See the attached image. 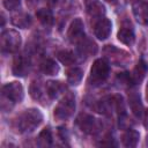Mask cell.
<instances>
[{"mask_svg": "<svg viewBox=\"0 0 148 148\" xmlns=\"http://www.w3.org/2000/svg\"><path fill=\"white\" fill-rule=\"evenodd\" d=\"M43 120V114L38 109L24 110L15 120V127L20 133H29L34 131Z\"/></svg>", "mask_w": 148, "mask_h": 148, "instance_id": "obj_1", "label": "cell"}, {"mask_svg": "<svg viewBox=\"0 0 148 148\" xmlns=\"http://www.w3.org/2000/svg\"><path fill=\"white\" fill-rule=\"evenodd\" d=\"M110 73V65L105 59H97L92 64L90 68L89 75V83L91 86H99L102 84L109 76Z\"/></svg>", "mask_w": 148, "mask_h": 148, "instance_id": "obj_2", "label": "cell"}, {"mask_svg": "<svg viewBox=\"0 0 148 148\" xmlns=\"http://www.w3.org/2000/svg\"><path fill=\"white\" fill-rule=\"evenodd\" d=\"M75 110V98L72 94H67L56 106L54 117L59 120L68 119Z\"/></svg>", "mask_w": 148, "mask_h": 148, "instance_id": "obj_3", "label": "cell"}, {"mask_svg": "<svg viewBox=\"0 0 148 148\" xmlns=\"http://www.w3.org/2000/svg\"><path fill=\"white\" fill-rule=\"evenodd\" d=\"M24 97V91H23V87L20 82H9L6 83L2 87V98L6 99L8 103L15 104V103H20Z\"/></svg>", "mask_w": 148, "mask_h": 148, "instance_id": "obj_4", "label": "cell"}, {"mask_svg": "<svg viewBox=\"0 0 148 148\" xmlns=\"http://www.w3.org/2000/svg\"><path fill=\"white\" fill-rule=\"evenodd\" d=\"M21 45V36L15 30H6L1 34V50L7 53L16 52Z\"/></svg>", "mask_w": 148, "mask_h": 148, "instance_id": "obj_5", "label": "cell"}, {"mask_svg": "<svg viewBox=\"0 0 148 148\" xmlns=\"http://www.w3.org/2000/svg\"><path fill=\"white\" fill-rule=\"evenodd\" d=\"M76 125L82 132L87 134H91V135L97 134L102 130L101 123L97 119H95L92 116L87 114V113H81L76 118Z\"/></svg>", "mask_w": 148, "mask_h": 148, "instance_id": "obj_6", "label": "cell"}, {"mask_svg": "<svg viewBox=\"0 0 148 148\" xmlns=\"http://www.w3.org/2000/svg\"><path fill=\"white\" fill-rule=\"evenodd\" d=\"M84 25L81 18L76 17L72 21L68 31H67V37L71 43H80L84 38Z\"/></svg>", "mask_w": 148, "mask_h": 148, "instance_id": "obj_7", "label": "cell"}, {"mask_svg": "<svg viewBox=\"0 0 148 148\" xmlns=\"http://www.w3.org/2000/svg\"><path fill=\"white\" fill-rule=\"evenodd\" d=\"M132 12L138 23L142 25L148 24V3L143 0H135L132 5Z\"/></svg>", "mask_w": 148, "mask_h": 148, "instance_id": "obj_8", "label": "cell"}, {"mask_svg": "<svg viewBox=\"0 0 148 148\" xmlns=\"http://www.w3.org/2000/svg\"><path fill=\"white\" fill-rule=\"evenodd\" d=\"M111 29H112V24H111V21L108 20V18H99L96 23H95V27H94V34L95 36L101 39V40H104L106 39L110 34H111Z\"/></svg>", "mask_w": 148, "mask_h": 148, "instance_id": "obj_9", "label": "cell"}, {"mask_svg": "<svg viewBox=\"0 0 148 148\" xmlns=\"http://www.w3.org/2000/svg\"><path fill=\"white\" fill-rule=\"evenodd\" d=\"M147 69H148V65H147V62H146L145 60H142V59L139 60L138 64H136V66H135L134 69H133L132 75H131L133 84H139V83L142 82V80H143L145 76H146Z\"/></svg>", "mask_w": 148, "mask_h": 148, "instance_id": "obj_10", "label": "cell"}, {"mask_svg": "<svg viewBox=\"0 0 148 148\" xmlns=\"http://www.w3.org/2000/svg\"><path fill=\"white\" fill-rule=\"evenodd\" d=\"M87 13L91 17H102L105 13V7L99 2V0H86Z\"/></svg>", "mask_w": 148, "mask_h": 148, "instance_id": "obj_11", "label": "cell"}, {"mask_svg": "<svg viewBox=\"0 0 148 148\" xmlns=\"http://www.w3.org/2000/svg\"><path fill=\"white\" fill-rule=\"evenodd\" d=\"M29 72V61L22 57L18 56L15 58L14 64H13V73L16 76H24Z\"/></svg>", "mask_w": 148, "mask_h": 148, "instance_id": "obj_12", "label": "cell"}, {"mask_svg": "<svg viewBox=\"0 0 148 148\" xmlns=\"http://www.w3.org/2000/svg\"><path fill=\"white\" fill-rule=\"evenodd\" d=\"M128 104L130 108L132 110V112L134 113L135 117H141L143 113V108H142V103L140 99V95L136 94L135 91L131 92L128 96Z\"/></svg>", "mask_w": 148, "mask_h": 148, "instance_id": "obj_13", "label": "cell"}, {"mask_svg": "<svg viewBox=\"0 0 148 148\" xmlns=\"http://www.w3.org/2000/svg\"><path fill=\"white\" fill-rule=\"evenodd\" d=\"M139 139H140V134L139 132H136L135 130H131L128 128L121 136V142L125 147H128V148H132V147H135L139 142Z\"/></svg>", "mask_w": 148, "mask_h": 148, "instance_id": "obj_14", "label": "cell"}, {"mask_svg": "<svg viewBox=\"0 0 148 148\" xmlns=\"http://www.w3.org/2000/svg\"><path fill=\"white\" fill-rule=\"evenodd\" d=\"M118 39L125 44V45H132L135 40V36H134V31L132 28H128V27H124L121 28L119 31H118V35H117Z\"/></svg>", "mask_w": 148, "mask_h": 148, "instance_id": "obj_15", "label": "cell"}, {"mask_svg": "<svg viewBox=\"0 0 148 148\" xmlns=\"http://www.w3.org/2000/svg\"><path fill=\"white\" fill-rule=\"evenodd\" d=\"M12 23H13L15 27L27 29V28H29V27L31 25L32 20H31V17H30V15L24 14V13H21V14L14 15V16L12 17Z\"/></svg>", "mask_w": 148, "mask_h": 148, "instance_id": "obj_16", "label": "cell"}, {"mask_svg": "<svg viewBox=\"0 0 148 148\" xmlns=\"http://www.w3.org/2000/svg\"><path fill=\"white\" fill-rule=\"evenodd\" d=\"M64 89V86L61 84V82H58V81H49L46 82V86H45V90H46V95L51 98V99H54Z\"/></svg>", "mask_w": 148, "mask_h": 148, "instance_id": "obj_17", "label": "cell"}, {"mask_svg": "<svg viewBox=\"0 0 148 148\" xmlns=\"http://www.w3.org/2000/svg\"><path fill=\"white\" fill-rule=\"evenodd\" d=\"M40 71L46 75H57L59 72V66L52 59H45L40 62Z\"/></svg>", "mask_w": 148, "mask_h": 148, "instance_id": "obj_18", "label": "cell"}, {"mask_svg": "<svg viewBox=\"0 0 148 148\" xmlns=\"http://www.w3.org/2000/svg\"><path fill=\"white\" fill-rule=\"evenodd\" d=\"M36 16L38 18V21L46 25V27H50L52 25L53 23V15H52V12L50 9H46V8H40L36 12Z\"/></svg>", "mask_w": 148, "mask_h": 148, "instance_id": "obj_19", "label": "cell"}, {"mask_svg": "<svg viewBox=\"0 0 148 148\" xmlns=\"http://www.w3.org/2000/svg\"><path fill=\"white\" fill-rule=\"evenodd\" d=\"M79 50L81 53H86V54H95L97 52V45L95 42H92L91 39H87V38H83L80 43H79Z\"/></svg>", "mask_w": 148, "mask_h": 148, "instance_id": "obj_20", "label": "cell"}, {"mask_svg": "<svg viewBox=\"0 0 148 148\" xmlns=\"http://www.w3.org/2000/svg\"><path fill=\"white\" fill-rule=\"evenodd\" d=\"M82 76H83V72H82L81 68H77V67L71 68L67 72V81L72 86L79 84L81 82V80H82Z\"/></svg>", "mask_w": 148, "mask_h": 148, "instance_id": "obj_21", "label": "cell"}, {"mask_svg": "<svg viewBox=\"0 0 148 148\" xmlns=\"http://www.w3.org/2000/svg\"><path fill=\"white\" fill-rule=\"evenodd\" d=\"M37 145L39 147H49L52 145V134L49 128H44L37 138Z\"/></svg>", "mask_w": 148, "mask_h": 148, "instance_id": "obj_22", "label": "cell"}, {"mask_svg": "<svg viewBox=\"0 0 148 148\" xmlns=\"http://www.w3.org/2000/svg\"><path fill=\"white\" fill-rule=\"evenodd\" d=\"M57 58L59 59V61L64 65H73L75 62V56L72 51H67V50H64V51H60L57 53Z\"/></svg>", "mask_w": 148, "mask_h": 148, "instance_id": "obj_23", "label": "cell"}, {"mask_svg": "<svg viewBox=\"0 0 148 148\" xmlns=\"http://www.w3.org/2000/svg\"><path fill=\"white\" fill-rule=\"evenodd\" d=\"M29 91H30V95L34 99L38 101V99H42V96H43V91H42V87L38 82L34 81L31 82L30 84V88H29Z\"/></svg>", "mask_w": 148, "mask_h": 148, "instance_id": "obj_24", "label": "cell"}, {"mask_svg": "<svg viewBox=\"0 0 148 148\" xmlns=\"http://www.w3.org/2000/svg\"><path fill=\"white\" fill-rule=\"evenodd\" d=\"M21 5V0H3V7L8 10H14L18 8Z\"/></svg>", "mask_w": 148, "mask_h": 148, "instance_id": "obj_25", "label": "cell"}, {"mask_svg": "<svg viewBox=\"0 0 148 148\" xmlns=\"http://www.w3.org/2000/svg\"><path fill=\"white\" fill-rule=\"evenodd\" d=\"M58 133H59V135H60V138H61V140L62 141H67L68 140V132H67V128L66 127H59V130H58Z\"/></svg>", "mask_w": 148, "mask_h": 148, "instance_id": "obj_26", "label": "cell"}, {"mask_svg": "<svg viewBox=\"0 0 148 148\" xmlns=\"http://www.w3.org/2000/svg\"><path fill=\"white\" fill-rule=\"evenodd\" d=\"M105 1L109 2V3H111V5H116L118 2V0H105Z\"/></svg>", "mask_w": 148, "mask_h": 148, "instance_id": "obj_27", "label": "cell"}, {"mask_svg": "<svg viewBox=\"0 0 148 148\" xmlns=\"http://www.w3.org/2000/svg\"><path fill=\"white\" fill-rule=\"evenodd\" d=\"M147 97H148V87H147Z\"/></svg>", "mask_w": 148, "mask_h": 148, "instance_id": "obj_28", "label": "cell"}, {"mask_svg": "<svg viewBox=\"0 0 148 148\" xmlns=\"http://www.w3.org/2000/svg\"><path fill=\"white\" fill-rule=\"evenodd\" d=\"M147 145H148V136H147Z\"/></svg>", "mask_w": 148, "mask_h": 148, "instance_id": "obj_29", "label": "cell"}]
</instances>
